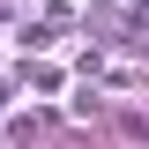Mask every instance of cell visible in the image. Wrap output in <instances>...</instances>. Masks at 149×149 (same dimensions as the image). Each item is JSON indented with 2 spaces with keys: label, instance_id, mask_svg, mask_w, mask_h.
<instances>
[{
  "label": "cell",
  "instance_id": "obj_1",
  "mask_svg": "<svg viewBox=\"0 0 149 149\" xmlns=\"http://www.w3.org/2000/svg\"><path fill=\"white\" fill-rule=\"evenodd\" d=\"M0 97H8V90H0Z\"/></svg>",
  "mask_w": 149,
  "mask_h": 149
}]
</instances>
